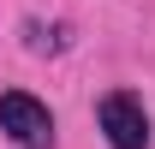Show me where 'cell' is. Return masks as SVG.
Returning <instances> with one entry per match:
<instances>
[{"label": "cell", "instance_id": "obj_1", "mask_svg": "<svg viewBox=\"0 0 155 149\" xmlns=\"http://www.w3.org/2000/svg\"><path fill=\"white\" fill-rule=\"evenodd\" d=\"M96 125L107 137V149H149V108H143V95L131 90H107L96 101Z\"/></svg>", "mask_w": 155, "mask_h": 149}, {"label": "cell", "instance_id": "obj_2", "mask_svg": "<svg viewBox=\"0 0 155 149\" xmlns=\"http://www.w3.org/2000/svg\"><path fill=\"white\" fill-rule=\"evenodd\" d=\"M0 131L18 149H54V113L48 101H36L30 90H6L0 95Z\"/></svg>", "mask_w": 155, "mask_h": 149}]
</instances>
